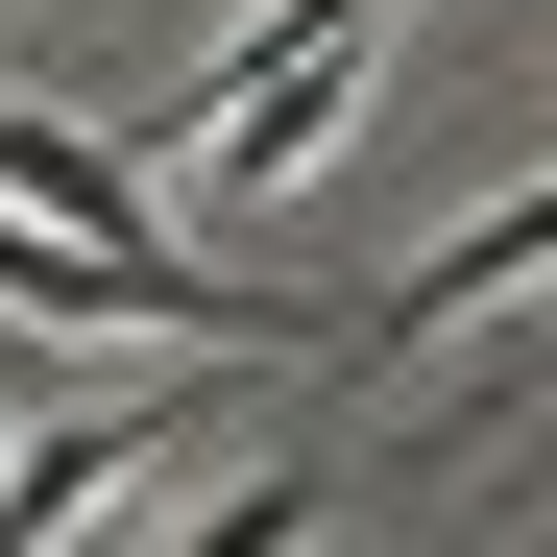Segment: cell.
Here are the masks:
<instances>
[{"label": "cell", "mask_w": 557, "mask_h": 557, "mask_svg": "<svg viewBox=\"0 0 557 557\" xmlns=\"http://www.w3.org/2000/svg\"><path fill=\"white\" fill-rule=\"evenodd\" d=\"M170 557H315V460H267V485H219Z\"/></svg>", "instance_id": "3"}, {"label": "cell", "mask_w": 557, "mask_h": 557, "mask_svg": "<svg viewBox=\"0 0 557 557\" xmlns=\"http://www.w3.org/2000/svg\"><path fill=\"white\" fill-rule=\"evenodd\" d=\"M170 412H195V363H170V388H73V412H25V436H0V557H49L98 485H146Z\"/></svg>", "instance_id": "2"}, {"label": "cell", "mask_w": 557, "mask_h": 557, "mask_svg": "<svg viewBox=\"0 0 557 557\" xmlns=\"http://www.w3.org/2000/svg\"><path fill=\"white\" fill-rule=\"evenodd\" d=\"M363 25H388V0H267V49H219V73H195V122H170V146H195V195H219V219H267V195L339 146Z\"/></svg>", "instance_id": "1"}]
</instances>
